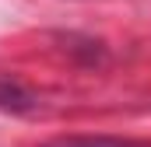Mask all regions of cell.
<instances>
[{"label": "cell", "instance_id": "1", "mask_svg": "<svg viewBox=\"0 0 151 147\" xmlns=\"http://www.w3.org/2000/svg\"><path fill=\"white\" fill-rule=\"evenodd\" d=\"M42 147H151L141 140H123V137H60Z\"/></svg>", "mask_w": 151, "mask_h": 147}]
</instances>
